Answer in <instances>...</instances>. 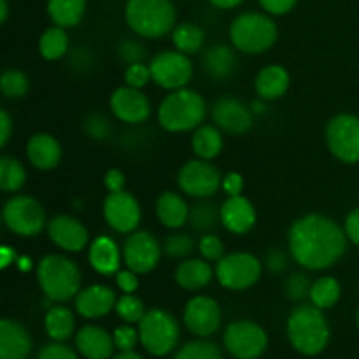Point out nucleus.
<instances>
[{
    "label": "nucleus",
    "mask_w": 359,
    "mask_h": 359,
    "mask_svg": "<svg viewBox=\"0 0 359 359\" xmlns=\"http://www.w3.org/2000/svg\"><path fill=\"white\" fill-rule=\"evenodd\" d=\"M347 235L330 217L307 214L294 221L287 233L290 252L294 262L311 272L330 269L344 256Z\"/></svg>",
    "instance_id": "obj_1"
},
{
    "label": "nucleus",
    "mask_w": 359,
    "mask_h": 359,
    "mask_svg": "<svg viewBox=\"0 0 359 359\" xmlns=\"http://www.w3.org/2000/svg\"><path fill=\"white\" fill-rule=\"evenodd\" d=\"M287 339L305 356L323 353L330 342V326L325 314L314 304H300L287 319Z\"/></svg>",
    "instance_id": "obj_2"
},
{
    "label": "nucleus",
    "mask_w": 359,
    "mask_h": 359,
    "mask_svg": "<svg viewBox=\"0 0 359 359\" xmlns=\"http://www.w3.org/2000/svg\"><path fill=\"white\" fill-rule=\"evenodd\" d=\"M207 114V104L198 91L181 88L170 91L158 107V123L170 133L195 130Z\"/></svg>",
    "instance_id": "obj_3"
},
{
    "label": "nucleus",
    "mask_w": 359,
    "mask_h": 359,
    "mask_svg": "<svg viewBox=\"0 0 359 359\" xmlns=\"http://www.w3.org/2000/svg\"><path fill=\"white\" fill-rule=\"evenodd\" d=\"M37 280L51 302H69L81 291L83 276L76 263L62 255H48L39 262Z\"/></svg>",
    "instance_id": "obj_4"
},
{
    "label": "nucleus",
    "mask_w": 359,
    "mask_h": 359,
    "mask_svg": "<svg viewBox=\"0 0 359 359\" xmlns=\"http://www.w3.org/2000/svg\"><path fill=\"white\" fill-rule=\"evenodd\" d=\"M175 7L170 0H128L125 20L139 37L160 39L175 28Z\"/></svg>",
    "instance_id": "obj_5"
},
{
    "label": "nucleus",
    "mask_w": 359,
    "mask_h": 359,
    "mask_svg": "<svg viewBox=\"0 0 359 359\" xmlns=\"http://www.w3.org/2000/svg\"><path fill=\"white\" fill-rule=\"evenodd\" d=\"M279 37V28L269 14H238L230 25V41L238 53L262 55L269 51Z\"/></svg>",
    "instance_id": "obj_6"
},
{
    "label": "nucleus",
    "mask_w": 359,
    "mask_h": 359,
    "mask_svg": "<svg viewBox=\"0 0 359 359\" xmlns=\"http://www.w3.org/2000/svg\"><path fill=\"white\" fill-rule=\"evenodd\" d=\"M140 344L153 356H167L177 347L181 328L177 319L163 309H151L139 323Z\"/></svg>",
    "instance_id": "obj_7"
},
{
    "label": "nucleus",
    "mask_w": 359,
    "mask_h": 359,
    "mask_svg": "<svg viewBox=\"0 0 359 359\" xmlns=\"http://www.w3.org/2000/svg\"><path fill=\"white\" fill-rule=\"evenodd\" d=\"M2 219L7 230L20 237H35L48 224L44 207L27 195H16L7 200L2 210Z\"/></svg>",
    "instance_id": "obj_8"
},
{
    "label": "nucleus",
    "mask_w": 359,
    "mask_h": 359,
    "mask_svg": "<svg viewBox=\"0 0 359 359\" xmlns=\"http://www.w3.org/2000/svg\"><path fill=\"white\" fill-rule=\"evenodd\" d=\"M263 272V265L251 252H230L216 265V277L230 291H244L255 286Z\"/></svg>",
    "instance_id": "obj_9"
},
{
    "label": "nucleus",
    "mask_w": 359,
    "mask_h": 359,
    "mask_svg": "<svg viewBox=\"0 0 359 359\" xmlns=\"http://www.w3.org/2000/svg\"><path fill=\"white\" fill-rule=\"evenodd\" d=\"M326 144L333 156L347 165L359 163V118L337 114L326 125Z\"/></svg>",
    "instance_id": "obj_10"
},
{
    "label": "nucleus",
    "mask_w": 359,
    "mask_h": 359,
    "mask_svg": "<svg viewBox=\"0 0 359 359\" xmlns=\"http://www.w3.org/2000/svg\"><path fill=\"white\" fill-rule=\"evenodd\" d=\"M177 186L188 196L203 200L223 188V175L210 161L196 158L179 168Z\"/></svg>",
    "instance_id": "obj_11"
},
{
    "label": "nucleus",
    "mask_w": 359,
    "mask_h": 359,
    "mask_svg": "<svg viewBox=\"0 0 359 359\" xmlns=\"http://www.w3.org/2000/svg\"><path fill=\"white\" fill-rule=\"evenodd\" d=\"M224 347L237 359H258L269 346L266 332L252 321H233L224 330Z\"/></svg>",
    "instance_id": "obj_12"
},
{
    "label": "nucleus",
    "mask_w": 359,
    "mask_h": 359,
    "mask_svg": "<svg viewBox=\"0 0 359 359\" xmlns=\"http://www.w3.org/2000/svg\"><path fill=\"white\" fill-rule=\"evenodd\" d=\"M151 76L160 88L181 90L193 77V63L188 55L181 51H161L151 60Z\"/></svg>",
    "instance_id": "obj_13"
},
{
    "label": "nucleus",
    "mask_w": 359,
    "mask_h": 359,
    "mask_svg": "<svg viewBox=\"0 0 359 359\" xmlns=\"http://www.w3.org/2000/svg\"><path fill=\"white\" fill-rule=\"evenodd\" d=\"M121 251L126 269L133 270L135 273L142 276V273H149L156 269L158 263H160L163 248L154 238L153 233L135 230L133 233H130L126 237Z\"/></svg>",
    "instance_id": "obj_14"
},
{
    "label": "nucleus",
    "mask_w": 359,
    "mask_h": 359,
    "mask_svg": "<svg viewBox=\"0 0 359 359\" xmlns=\"http://www.w3.org/2000/svg\"><path fill=\"white\" fill-rule=\"evenodd\" d=\"M104 219L118 233H133L142 219L139 202L126 189L109 193L104 200Z\"/></svg>",
    "instance_id": "obj_15"
},
{
    "label": "nucleus",
    "mask_w": 359,
    "mask_h": 359,
    "mask_svg": "<svg viewBox=\"0 0 359 359\" xmlns=\"http://www.w3.org/2000/svg\"><path fill=\"white\" fill-rule=\"evenodd\" d=\"M184 325L193 335L202 339L214 335L221 326L219 304L205 294L191 298L184 307Z\"/></svg>",
    "instance_id": "obj_16"
},
{
    "label": "nucleus",
    "mask_w": 359,
    "mask_h": 359,
    "mask_svg": "<svg viewBox=\"0 0 359 359\" xmlns=\"http://www.w3.org/2000/svg\"><path fill=\"white\" fill-rule=\"evenodd\" d=\"M212 119L221 132L244 135L252 128L255 112L238 98L224 97L212 105Z\"/></svg>",
    "instance_id": "obj_17"
},
{
    "label": "nucleus",
    "mask_w": 359,
    "mask_h": 359,
    "mask_svg": "<svg viewBox=\"0 0 359 359\" xmlns=\"http://www.w3.org/2000/svg\"><path fill=\"white\" fill-rule=\"evenodd\" d=\"M111 111L119 121L128 125H139L151 116V102L142 90L132 86H121L111 95Z\"/></svg>",
    "instance_id": "obj_18"
},
{
    "label": "nucleus",
    "mask_w": 359,
    "mask_h": 359,
    "mask_svg": "<svg viewBox=\"0 0 359 359\" xmlns=\"http://www.w3.org/2000/svg\"><path fill=\"white\" fill-rule=\"evenodd\" d=\"M48 235L53 244L65 252L83 251L90 241L86 226L79 219L67 214H60L48 221Z\"/></svg>",
    "instance_id": "obj_19"
},
{
    "label": "nucleus",
    "mask_w": 359,
    "mask_h": 359,
    "mask_svg": "<svg viewBox=\"0 0 359 359\" xmlns=\"http://www.w3.org/2000/svg\"><path fill=\"white\" fill-rule=\"evenodd\" d=\"M221 224L230 233L245 235L256 224V209L244 195L228 196L221 205Z\"/></svg>",
    "instance_id": "obj_20"
},
{
    "label": "nucleus",
    "mask_w": 359,
    "mask_h": 359,
    "mask_svg": "<svg viewBox=\"0 0 359 359\" xmlns=\"http://www.w3.org/2000/svg\"><path fill=\"white\" fill-rule=\"evenodd\" d=\"M116 293L104 284H93L81 290L76 297L77 314L86 319H98L116 309Z\"/></svg>",
    "instance_id": "obj_21"
},
{
    "label": "nucleus",
    "mask_w": 359,
    "mask_h": 359,
    "mask_svg": "<svg viewBox=\"0 0 359 359\" xmlns=\"http://www.w3.org/2000/svg\"><path fill=\"white\" fill-rule=\"evenodd\" d=\"M27 158L37 170H53L62 160V146L51 133L39 132L28 139Z\"/></svg>",
    "instance_id": "obj_22"
},
{
    "label": "nucleus",
    "mask_w": 359,
    "mask_h": 359,
    "mask_svg": "<svg viewBox=\"0 0 359 359\" xmlns=\"http://www.w3.org/2000/svg\"><path fill=\"white\" fill-rule=\"evenodd\" d=\"M32 351V337L25 326L13 319L0 321V359H27Z\"/></svg>",
    "instance_id": "obj_23"
},
{
    "label": "nucleus",
    "mask_w": 359,
    "mask_h": 359,
    "mask_svg": "<svg viewBox=\"0 0 359 359\" xmlns=\"http://www.w3.org/2000/svg\"><path fill=\"white\" fill-rule=\"evenodd\" d=\"M121 259L123 251H119L118 244L107 235H100L91 242L90 251H88V262L95 272L102 273V276L118 273Z\"/></svg>",
    "instance_id": "obj_24"
},
{
    "label": "nucleus",
    "mask_w": 359,
    "mask_h": 359,
    "mask_svg": "<svg viewBox=\"0 0 359 359\" xmlns=\"http://www.w3.org/2000/svg\"><path fill=\"white\" fill-rule=\"evenodd\" d=\"M76 347L86 359H109L114 351V339L104 328L88 325L77 332Z\"/></svg>",
    "instance_id": "obj_25"
},
{
    "label": "nucleus",
    "mask_w": 359,
    "mask_h": 359,
    "mask_svg": "<svg viewBox=\"0 0 359 359\" xmlns=\"http://www.w3.org/2000/svg\"><path fill=\"white\" fill-rule=\"evenodd\" d=\"M235 51L237 49H231L224 44H217L205 49V53L202 55L203 72L216 81L228 79L230 76H233L238 67L237 53Z\"/></svg>",
    "instance_id": "obj_26"
},
{
    "label": "nucleus",
    "mask_w": 359,
    "mask_h": 359,
    "mask_svg": "<svg viewBox=\"0 0 359 359\" xmlns=\"http://www.w3.org/2000/svg\"><path fill=\"white\" fill-rule=\"evenodd\" d=\"M290 72L283 65H266L258 72L255 81L256 93L262 100H277L290 90Z\"/></svg>",
    "instance_id": "obj_27"
},
{
    "label": "nucleus",
    "mask_w": 359,
    "mask_h": 359,
    "mask_svg": "<svg viewBox=\"0 0 359 359\" xmlns=\"http://www.w3.org/2000/svg\"><path fill=\"white\" fill-rule=\"evenodd\" d=\"M214 270L210 262L203 258H189L179 263L175 269V283L186 291H198L209 286L212 280Z\"/></svg>",
    "instance_id": "obj_28"
},
{
    "label": "nucleus",
    "mask_w": 359,
    "mask_h": 359,
    "mask_svg": "<svg viewBox=\"0 0 359 359\" xmlns=\"http://www.w3.org/2000/svg\"><path fill=\"white\" fill-rule=\"evenodd\" d=\"M156 216L165 228L177 230L189 219V205L179 193L163 191L156 200Z\"/></svg>",
    "instance_id": "obj_29"
},
{
    "label": "nucleus",
    "mask_w": 359,
    "mask_h": 359,
    "mask_svg": "<svg viewBox=\"0 0 359 359\" xmlns=\"http://www.w3.org/2000/svg\"><path fill=\"white\" fill-rule=\"evenodd\" d=\"M191 149L200 160H214L223 151V133L217 126H198L191 137Z\"/></svg>",
    "instance_id": "obj_30"
},
{
    "label": "nucleus",
    "mask_w": 359,
    "mask_h": 359,
    "mask_svg": "<svg viewBox=\"0 0 359 359\" xmlns=\"http://www.w3.org/2000/svg\"><path fill=\"white\" fill-rule=\"evenodd\" d=\"M86 11V0H48V14L58 27L72 28L81 23Z\"/></svg>",
    "instance_id": "obj_31"
},
{
    "label": "nucleus",
    "mask_w": 359,
    "mask_h": 359,
    "mask_svg": "<svg viewBox=\"0 0 359 359\" xmlns=\"http://www.w3.org/2000/svg\"><path fill=\"white\" fill-rule=\"evenodd\" d=\"M74 326H76V321H74V314L70 312V309L62 307V305H55V307H49V311L46 312V333L55 342H63V340L70 339L74 333Z\"/></svg>",
    "instance_id": "obj_32"
},
{
    "label": "nucleus",
    "mask_w": 359,
    "mask_h": 359,
    "mask_svg": "<svg viewBox=\"0 0 359 359\" xmlns=\"http://www.w3.org/2000/svg\"><path fill=\"white\" fill-rule=\"evenodd\" d=\"M39 53L48 62H56L69 53V35L65 28L55 27L48 28L39 39Z\"/></svg>",
    "instance_id": "obj_33"
},
{
    "label": "nucleus",
    "mask_w": 359,
    "mask_h": 359,
    "mask_svg": "<svg viewBox=\"0 0 359 359\" xmlns=\"http://www.w3.org/2000/svg\"><path fill=\"white\" fill-rule=\"evenodd\" d=\"M188 223L198 233H212L217 224L221 223V207L205 202V198H203L202 202L195 203L189 209Z\"/></svg>",
    "instance_id": "obj_34"
},
{
    "label": "nucleus",
    "mask_w": 359,
    "mask_h": 359,
    "mask_svg": "<svg viewBox=\"0 0 359 359\" xmlns=\"http://www.w3.org/2000/svg\"><path fill=\"white\" fill-rule=\"evenodd\" d=\"M172 42H174L177 51L189 56L202 49L203 42H205V34L195 23L175 25V28L172 30Z\"/></svg>",
    "instance_id": "obj_35"
},
{
    "label": "nucleus",
    "mask_w": 359,
    "mask_h": 359,
    "mask_svg": "<svg viewBox=\"0 0 359 359\" xmlns=\"http://www.w3.org/2000/svg\"><path fill=\"white\" fill-rule=\"evenodd\" d=\"M340 294H342V287H340L339 280L335 277L326 276L319 277L312 283L309 298H311V304L325 311V309H332L333 305H337V302L340 300Z\"/></svg>",
    "instance_id": "obj_36"
},
{
    "label": "nucleus",
    "mask_w": 359,
    "mask_h": 359,
    "mask_svg": "<svg viewBox=\"0 0 359 359\" xmlns=\"http://www.w3.org/2000/svg\"><path fill=\"white\" fill-rule=\"evenodd\" d=\"M27 182V170L23 163L13 156L0 158V188L6 193H16Z\"/></svg>",
    "instance_id": "obj_37"
},
{
    "label": "nucleus",
    "mask_w": 359,
    "mask_h": 359,
    "mask_svg": "<svg viewBox=\"0 0 359 359\" xmlns=\"http://www.w3.org/2000/svg\"><path fill=\"white\" fill-rule=\"evenodd\" d=\"M116 314L128 325H135V323L142 321L146 316V309H144V302L133 293H123V297L118 298L116 302Z\"/></svg>",
    "instance_id": "obj_38"
},
{
    "label": "nucleus",
    "mask_w": 359,
    "mask_h": 359,
    "mask_svg": "<svg viewBox=\"0 0 359 359\" xmlns=\"http://www.w3.org/2000/svg\"><path fill=\"white\" fill-rule=\"evenodd\" d=\"M28 88H30V81H28L27 74L18 69L4 70L2 77H0V90L7 98L25 97Z\"/></svg>",
    "instance_id": "obj_39"
},
{
    "label": "nucleus",
    "mask_w": 359,
    "mask_h": 359,
    "mask_svg": "<svg viewBox=\"0 0 359 359\" xmlns=\"http://www.w3.org/2000/svg\"><path fill=\"white\" fill-rule=\"evenodd\" d=\"M174 359H223L221 349L207 340H195L177 351Z\"/></svg>",
    "instance_id": "obj_40"
},
{
    "label": "nucleus",
    "mask_w": 359,
    "mask_h": 359,
    "mask_svg": "<svg viewBox=\"0 0 359 359\" xmlns=\"http://www.w3.org/2000/svg\"><path fill=\"white\" fill-rule=\"evenodd\" d=\"M163 252L170 258L182 259L188 258L195 251V241L186 233H172L163 241Z\"/></svg>",
    "instance_id": "obj_41"
},
{
    "label": "nucleus",
    "mask_w": 359,
    "mask_h": 359,
    "mask_svg": "<svg viewBox=\"0 0 359 359\" xmlns=\"http://www.w3.org/2000/svg\"><path fill=\"white\" fill-rule=\"evenodd\" d=\"M123 77H125L126 86L137 88V90H142L144 86H147L149 81H153V76H151V67L142 62L126 65V70L125 74H123Z\"/></svg>",
    "instance_id": "obj_42"
},
{
    "label": "nucleus",
    "mask_w": 359,
    "mask_h": 359,
    "mask_svg": "<svg viewBox=\"0 0 359 359\" xmlns=\"http://www.w3.org/2000/svg\"><path fill=\"white\" fill-rule=\"evenodd\" d=\"M311 286L312 283L309 280V277L305 273L297 272L291 273L286 280V294L290 300L293 302H302L311 294Z\"/></svg>",
    "instance_id": "obj_43"
},
{
    "label": "nucleus",
    "mask_w": 359,
    "mask_h": 359,
    "mask_svg": "<svg viewBox=\"0 0 359 359\" xmlns=\"http://www.w3.org/2000/svg\"><path fill=\"white\" fill-rule=\"evenodd\" d=\"M198 251L203 259L207 262H219L224 256V244L217 235L205 233L200 237L198 241Z\"/></svg>",
    "instance_id": "obj_44"
},
{
    "label": "nucleus",
    "mask_w": 359,
    "mask_h": 359,
    "mask_svg": "<svg viewBox=\"0 0 359 359\" xmlns=\"http://www.w3.org/2000/svg\"><path fill=\"white\" fill-rule=\"evenodd\" d=\"M112 339H114L116 349L119 351H133V347L137 346V342L140 340L139 330L132 328L128 325L118 326L112 333Z\"/></svg>",
    "instance_id": "obj_45"
},
{
    "label": "nucleus",
    "mask_w": 359,
    "mask_h": 359,
    "mask_svg": "<svg viewBox=\"0 0 359 359\" xmlns=\"http://www.w3.org/2000/svg\"><path fill=\"white\" fill-rule=\"evenodd\" d=\"M86 132L90 133V137L98 140L107 139L109 133H111V123H109L107 118L100 114H93L88 118L86 121Z\"/></svg>",
    "instance_id": "obj_46"
},
{
    "label": "nucleus",
    "mask_w": 359,
    "mask_h": 359,
    "mask_svg": "<svg viewBox=\"0 0 359 359\" xmlns=\"http://www.w3.org/2000/svg\"><path fill=\"white\" fill-rule=\"evenodd\" d=\"M37 359H77V356L70 347L63 346V344L60 342H55L42 347V349L39 351Z\"/></svg>",
    "instance_id": "obj_47"
},
{
    "label": "nucleus",
    "mask_w": 359,
    "mask_h": 359,
    "mask_svg": "<svg viewBox=\"0 0 359 359\" xmlns=\"http://www.w3.org/2000/svg\"><path fill=\"white\" fill-rule=\"evenodd\" d=\"M119 53V58L123 60V62H126L130 65V63H137V62H142L144 58V48L139 44V42L135 41H126L123 42L121 46H119L118 49Z\"/></svg>",
    "instance_id": "obj_48"
},
{
    "label": "nucleus",
    "mask_w": 359,
    "mask_h": 359,
    "mask_svg": "<svg viewBox=\"0 0 359 359\" xmlns=\"http://www.w3.org/2000/svg\"><path fill=\"white\" fill-rule=\"evenodd\" d=\"M116 284L123 293H135L137 287H139V273L130 269L119 270L116 273Z\"/></svg>",
    "instance_id": "obj_49"
},
{
    "label": "nucleus",
    "mask_w": 359,
    "mask_h": 359,
    "mask_svg": "<svg viewBox=\"0 0 359 359\" xmlns=\"http://www.w3.org/2000/svg\"><path fill=\"white\" fill-rule=\"evenodd\" d=\"M297 2L298 0H259V6H262L269 14L283 16V14H287L290 11H293Z\"/></svg>",
    "instance_id": "obj_50"
},
{
    "label": "nucleus",
    "mask_w": 359,
    "mask_h": 359,
    "mask_svg": "<svg viewBox=\"0 0 359 359\" xmlns=\"http://www.w3.org/2000/svg\"><path fill=\"white\" fill-rule=\"evenodd\" d=\"M223 189L228 196L242 195L244 189V177L238 172H228L223 177Z\"/></svg>",
    "instance_id": "obj_51"
},
{
    "label": "nucleus",
    "mask_w": 359,
    "mask_h": 359,
    "mask_svg": "<svg viewBox=\"0 0 359 359\" xmlns=\"http://www.w3.org/2000/svg\"><path fill=\"white\" fill-rule=\"evenodd\" d=\"M104 182H105V188L109 189V193L123 191V189H125L126 177L119 168H111V170H107V174H105Z\"/></svg>",
    "instance_id": "obj_52"
},
{
    "label": "nucleus",
    "mask_w": 359,
    "mask_h": 359,
    "mask_svg": "<svg viewBox=\"0 0 359 359\" xmlns=\"http://www.w3.org/2000/svg\"><path fill=\"white\" fill-rule=\"evenodd\" d=\"M344 231H346L347 238L353 244L359 245V207L351 210L349 216L346 217V224H344Z\"/></svg>",
    "instance_id": "obj_53"
},
{
    "label": "nucleus",
    "mask_w": 359,
    "mask_h": 359,
    "mask_svg": "<svg viewBox=\"0 0 359 359\" xmlns=\"http://www.w3.org/2000/svg\"><path fill=\"white\" fill-rule=\"evenodd\" d=\"M266 266H269L272 272H283L287 266V258L280 249H272V251L266 255Z\"/></svg>",
    "instance_id": "obj_54"
},
{
    "label": "nucleus",
    "mask_w": 359,
    "mask_h": 359,
    "mask_svg": "<svg viewBox=\"0 0 359 359\" xmlns=\"http://www.w3.org/2000/svg\"><path fill=\"white\" fill-rule=\"evenodd\" d=\"M13 133V119L7 111H0V146L6 147Z\"/></svg>",
    "instance_id": "obj_55"
},
{
    "label": "nucleus",
    "mask_w": 359,
    "mask_h": 359,
    "mask_svg": "<svg viewBox=\"0 0 359 359\" xmlns=\"http://www.w3.org/2000/svg\"><path fill=\"white\" fill-rule=\"evenodd\" d=\"M214 7L217 9H235V7L241 6L244 0H209Z\"/></svg>",
    "instance_id": "obj_56"
},
{
    "label": "nucleus",
    "mask_w": 359,
    "mask_h": 359,
    "mask_svg": "<svg viewBox=\"0 0 359 359\" xmlns=\"http://www.w3.org/2000/svg\"><path fill=\"white\" fill-rule=\"evenodd\" d=\"M112 359H144L139 354L133 353V351H119V354H116Z\"/></svg>",
    "instance_id": "obj_57"
},
{
    "label": "nucleus",
    "mask_w": 359,
    "mask_h": 359,
    "mask_svg": "<svg viewBox=\"0 0 359 359\" xmlns=\"http://www.w3.org/2000/svg\"><path fill=\"white\" fill-rule=\"evenodd\" d=\"M7 16H9V4H7V0H0V21L6 23Z\"/></svg>",
    "instance_id": "obj_58"
},
{
    "label": "nucleus",
    "mask_w": 359,
    "mask_h": 359,
    "mask_svg": "<svg viewBox=\"0 0 359 359\" xmlns=\"http://www.w3.org/2000/svg\"><path fill=\"white\" fill-rule=\"evenodd\" d=\"M2 252H4V258H2V266H4V269H6V266L9 265V263H11V256H9V252H11V248H4V249H2Z\"/></svg>",
    "instance_id": "obj_59"
},
{
    "label": "nucleus",
    "mask_w": 359,
    "mask_h": 359,
    "mask_svg": "<svg viewBox=\"0 0 359 359\" xmlns=\"http://www.w3.org/2000/svg\"><path fill=\"white\" fill-rule=\"evenodd\" d=\"M356 323H358V328H359V311H358V316H356Z\"/></svg>",
    "instance_id": "obj_60"
}]
</instances>
